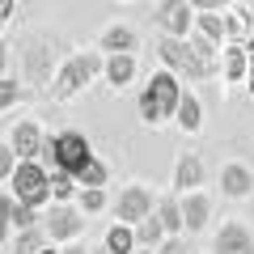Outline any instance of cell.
Segmentation results:
<instances>
[{
  "label": "cell",
  "instance_id": "4316f807",
  "mask_svg": "<svg viewBox=\"0 0 254 254\" xmlns=\"http://www.w3.org/2000/svg\"><path fill=\"white\" fill-rule=\"evenodd\" d=\"M106 178H110V170L98 161V157H93V161L85 165L81 174H76V182H81V187H106Z\"/></svg>",
  "mask_w": 254,
  "mask_h": 254
},
{
  "label": "cell",
  "instance_id": "d6a6232c",
  "mask_svg": "<svg viewBox=\"0 0 254 254\" xmlns=\"http://www.w3.org/2000/svg\"><path fill=\"white\" fill-rule=\"evenodd\" d=\"M13 9H17V0H0V26L13 17Z\"/></svg>",
  "mask_w": 254,
  "mask_h": 254
},
{
  "label": "cell",
  "instance_id": "603a6c76",
  "mask_svg": "<svg viewBox=\"0 0 254 254\" xmlns=\"http://www.w3.org/2000/svg\"><path fill=\"white\" fill-rule=\"evenodd\" d=\"M9 220H13V233H17V229H34V225H43V216H38V208H30V203H21L17 195H13Z\"/></svg>",
  "mask_w": 254,
  "mask_h": 254
},
{
  "label": "cell",
  "instance_id": "52a82bcc",
  "mask_svg": "<svg viewBox=\"0 0 254 254\" xmlns=\"http://www.w3.org/2000/svg\"><path fill=\"white\" fill-rule=\"evenodd\" d=\"M153 21L165 30V34L187 38L190 30H195V4H190V0H161V4L153 9Z\"/></svg>",
  "mask_w": 254,
  "mask_h": 254
},
{
  "label": "cell",
  "instance_id": "7402d4cb",
  "mask_svg": "<svg viewBox=\"0 0 254 254\" xmlns=\"http://www.w3.org/2000/svg\"><path fill=\"white\" fill-rule=\"evenodd\" d=\"M47 242H51V237H47V229H43V225H34V229H17V242H13V254H38Z\"/></svg>",
  "mask_w": 254,
  "mask_h": 254
},
{
  "label": "cell",
  "instance_id": "83f0119b",
  "mask_svg": "<svg viewBox=\"0 0 254 254\" xmlns=\"http://www.w3.org/2000/svg\"><path fill=\"white\" fill-rule=\"evenodd\" d=\"M17 161H21V157H17V148H13V144H0V182H9V178H13Z\"/></svg>",
  "mask_w": 254,
  "mask_h": 254
},
{
  "label": "cell",
  "instance_id": "d4e9b609",
  "mask_svg": "<svg viewBox=\"0 0 254 254\" xmlns=\"http://www.w3.org/2000/svg\"><path fill=\"white\" fill-rule=\"evenodd\" d=\"M187 43L195 47V55H199V60L216 64V55H220V43H216V38H208L203 30H190V34H187Z\"/></svg>",
  "mask_w": 254,
  "mask_h": 254
},
{
  "label": "cell",
  "instance_id": "6da1fadb",
  "mask_svg": "<svg viewBox=\"0 0 254 254\" xmlns=\"http://www.w3.org/2000/svg\"><path fill=\"white\" fill-rule=\"evenodd\" d=\"M38 161H43L51 174L64 170V174H72V178H76V174L93 161V148H89V140H85L81 131H60V136H47L43 140Z\"/></svg>",
  "mask_w": 254,
  "mask_h": 254
},
{
  "label": "cell",
  "instance_id": "d6986e66",
  "mask_svg": "<svg viewBox=\"0 0 254 254\" xmlns=\"http://www.w3.org/2000/svg\"><path fill=\"white\" fill-rule=\"evenodd\" d=\"M98 47H102L106 55H115V51H136V34H131L127 26H110V30H102Z\"/></svg>",
  "mask_w": 254,
  "mask_h": 254
},
{
  "label": "cell",
  "instance_id": "1f68e13d",
  "mask_svg": "<svg viewBox=\"0 0 254 254\" xmlns=\"http://www.w3.org/2000/svg\"><path fill=\"white\" fill-rule=\"evenodd\" d=\"M190 4H195V13H208V9H225V4H229V0H190Z\"/></svg>",
  "mask_w": 254,
  "mask_h": 254
},
{
  "label": "cell",
  "instance_id": "2e32d148",
  "mask_svg": "<svg viewBox=\"0 0 254 254\" xmlns=\"http://www.w3.org/2000/svg\"><path fill=\"white\" fill-rule=\"evenodd\" d=\"M199 182H203V165H199V157H195V153H182L178 165H174V187H178V195H182V190H195Z\"/></svg>",
  "mask_w": 254,
  "mask_h": 254
},
{
  "label": "cell",
  "instance_id": "5b68a950",
  "mask_svg": "<svg viewBox=\"0 0 254 254\" xmlns=\"http://www.w3.org/2000/svg\"><path fill=\"white\" fill-rule=\"evenodd\" d=\"M153 51H157V60H161L165 68H174L178 76L199 81V76H208V72H212V64H208V60H199V55H195V47H190L187 38H178V34H165L161 43L153 47Z\"/></svg>",
  "mask_w": 254,
  "mask_h": 254
},
{
  "label": "cell",
  "instance_id": "4fadbf2b",
  "mask_svg": "<svg viewBox=\"0 0 254 254\" xmlns=\"http://www.w3.org/2000/svg\"><path fill=\"white\" fill-rule=\"evenodd\" d=\"M174 119H178V127L187 131V136H195L203 127V106H199V98L190 89H182V98H178V110H174Z\"/></svg>",
  "mask_w": 254,
  "mask_h": 254
},
{
  "label": "cell",
  "instance_id": "8fae6325",
  "mask_svg": "<svg viewBox=\"0 0 254 254\" xmlns=\"http://www.w3.org/2000/svg\"><path fill=\"white\" fill-rule=\"evenodd\" d=\"M178 199H182V220H187V233H199V229L208 225V216H212V199L203 195L199 187H195V190H182Z\"/></svg>",
  "mask_w": 254,
  "mask_h": 254
},
{
  "label": "cell",
  "instance_id": "836d02e7",
  "mask_svg": "<svg viewBox=\"0 0 254 254\" xmlns=\"http://www.w3.org/2000/svg\"><path fill=\"white\" fill-rule=\"evenodd\" d=\"M4 72H9V47L0 43V76H4Z\"/></svg>",
  "mask_w": 254,
  "mask_h": 254
},
{
  "label": "cell",
  "instance_id": "cb8c5ba5",
  "mask_svg": "<svg viewBox=\"0 0 254 254\" xmlns=\"http://www.w3.org/2000/svg\"><path fill=\"white\" fill-rule=\"evenodd\" d=\"M76 190H81V182H76L72 174H64V170H55V174H51V199L68 203V199L76 195Z\"/></svg>",
  "mask_w": 254,
  "mask_h": 254
},
{
  "label": "cell",
  "instance_id": "484cf974",
  "mask_svg": "<svg viewBox=\"0 0 254 254\" xmlns=\"http://www.w3.org/2000/svg\"><path fill=\"white\" fill-rule=\"evenodd\" d=\"M76 208L81 212H102L106 208V190L102 187H81L76 190Z\"/></svg>",
  "mask_w": 254,
  "mask_h": 254
},
{
  "label": "cell",
  "instance_id": "9c48e42d",
  "mask_svg": "<svg viewBox=\"0 0 254 254\" xmlns=\"http://www.w3.org/2000/svg\"><path fill=\"white\" fill-rule=\"evenodd\" d=\"M212 254H254V233L242 220H225L220 233L212 237Z\"/></svg>",
  "mask_w": 254,
  "mask_h": 254
},
{
  "label": "cell",
  "instance_id": "4dcf8cb0",
  "mask_svg": "<svg viewBox=\"0 0 254 254\" xmlns=\"http://www.w3.org/2000/svg\"><path fill=\"white\" fill-rule=\"evenodd\" d=\"M157 254H187V242H182V233H170L161 246H157Z\"/></svg>",
  "mask_w": 254,
  "mask_h": 254
},
{
  "label": "cell",
  "instance_id": "8d00e7d4",
  "mask_svg": "<svg viewBox=\"0 0 254 254\" xmlns=\"http://www.w3.org/2000/svg\"><path fill=\"white\" fill-rule=\"evenodd\" d=\"M38 254H64V250H55V246L47 242V246H43V250H38Z\"/></svg>",
  "mask_w": 254,
  "mask_h": 254
},
{
  "label": "cell",
  "instance_id": "e575fe53",
  "mask_svg": "<svg viewBox=\"0 0 254 254\" xmlns=\"http://www.w3.org/2000/svg\"><path fill=\"white\" fill-rule=\"evenodd\" d=\"M246 55H250V68H254V34L246 38Z\"/></svg>",
  "mask_w": 254,
  "mask_h": 254
},
{
  "label": "cell",
  "instance_id": "74e56055",
  "mask_svg": "<svg viewBox=\"0 0 254 254\" xmlns=\"http://www.w3.org/2000/svg\"><path fill=\"white\" fill-rule=\"evenodd\" d=\"M64 254H85V246H68V250H64Z\"/></svg>",
  "mask_w": 254,
  "mask_h": 254
},
{
  "label": "cell",
  "instance_id": "ffe728a7",
  "mask_svg": "<svg viewBox=\"0 0 254 254\" xmlns=\"http://www.w3.org/2000/svg\"><path fill=\"white\" fill-rule=\"evenodd\" d=\"M165 237H170V233H165V225H161L157 212H148L144 220H136V242H140V246H153V250H157Z\"/></svg>",
  "mask_w": 254,
  "mask_h": 254
},
{
  "label": "cell",
  "instance_id": "f546056e",
  "mask_svg": "<svg viewBox=\"0 0 254 254\" xmlns=\"http://www.w3.org/2000/svg\"><path fill=\"white\" fill-rule=\"evenodd\" d=\"M9 208H13V199H9V195H0V246H4V237L13 233V220H9Z\"/></svg>",
  "mask_w": 254,
  "mask_h": 254
},
{
  "label": "cell",
  "instance_id": "f35d334b",
  "mask_svg": "<svg viewBox=\"0 0 254 254\" xmlns=\"http://www.w3.org/2000/svg\"><path fill=\"white\" fill-rule=\"evenodd\" d=\"M250 98H254V68H250Z\"/></svg>",
  "mask_w": 254,
  "mask_h": 254
},
{
  "label": "cell",
  "instance_id": "d590c367",
  "mask_svg": "<svg viewBox=\"0 0 254 254\" xmlns=\"http://www.w3.org/2000/svg\"><path fill=\"white\" fill-rule=\"evenodd\" d=\"M131 254H157V250H153V246H136V250H131Z\"/></svg>",
  "mask_w": 254,
  "mask_h": 254
},
{
  "label": "cell",
  "instance_id": "3957f363",
  "mask_svg": "<svg viewBox=\"0 0 254 254\" xmlns=\"http://www.w3.org/2000/svg\"><path fill=\"white\" fill-rule=\"evenodd\" d=\"M98 72H106V55H102V51H81V55H72V60H64L60 72L51 76V98L55 102L76 98Z\"/></svg>",
  "mask_w": 254,
  "mask_h": 254
},
{
  "label": "cell",
  "instance_id": "8992f818",
  "mask_svg": "<svg viewBox=\"0 0 254 254\" xmlns=\"http://www.w3.org/2000/svg\"><path fill=\"white\" fill-rule=\"evenodd\" d=\"M43 229L51 242H72V237L85 233V212L81 208H68V203L51 199V212L43 216Z\"/></svg>",
  "mask_w": 254,
  "mask_h": 254
},
{
  "label": "cell",
  "instance_id": "ab89813d",
  "mask_svg": "<svg viewBox=\"0 0 254 254\" xmlns=\"http://www.w3.org/2000/svg\"><path fill=\"white\" fill-rule=\"evenodd\" d=\"M93 254H115V250H106V246H102V250H93Z\"/></svg>",
  "mask_w": 254,
  "mask_h": 254
},
{
  "label": "cell",
  "instance_id": "60d3db41",
  "mask_svg": "<svg viewBox=\"0 0 254 254\" xmlns=\"http://www.w3.org/2000/svg\"><path fill=\"white\" fill-rule=\"evenodd\" d=\"M0 254H4V250H0Z\"/></svg>",
  "mask_w": 254,
  "mask_h": 254
},
{
  "label": "cell",
  "instance_id": "44dd1931",
  "mask_svg": "<svg viewBox=\"0 0 254 254\" xmlns=\"http://www.w3.org/2000/svg\"><path fill=\"white\" fill-rule=\"evenodd\" d=\"M195 30H203L208 38H216L220 47L229 43V26H225V17H220L216 9H208V13H195Z\"/></svg>",
  "mask_w": 254,
  "mask_h": 254
},
{
  "label": "cell",
  "instance_id": "ac0fdd59",
  "mask_svg": "<svg viewBox=\"0 0 254 254\" xmlns=\"http://www.w3.org/2000/svg\"><path fill=\"white\" fill-rule=\"evenodd\" d=\"M102 246H106V250H115V254H131V250H136V225H127V220H119V225H110L106 229V242H102Z\"/></svg>",
  "mask_w": 254,
  "mask_h": 254
},
{
  "label": "cell",
  "instance_id": "7a4b0ae2",
  "mask_svg": "<svg viewBox=\"0 0 254 254\" xmlns=\"http://www.w3.org/2000/svg\"><path fill=\"white\" fill-rule=\"evenodd\" d=\"M178 98H182V85H178V72L174 68H161V72L148 76L144 93H140V119L148 127L165 123V119L178 110Z\"/></svg>",
  "mask_w": 254,
  "mask_h": 254
},
{
  "label": "cell",
  "instance_id": "f1b7e54d",
  "mask_svg": "<svg viewBox=\"0 0 254 254\" xmlns=\"http://www.w3.org/2000/svg\"><path fill=\"white\" fill-rule=\"evenodd\" d=\"M17 98H21V85L9 81V76H0V110H9Z\"/></svg>",
  "mask_w": 254,
  "mask_h": 254
},
{
  "label": "cell",
  "instance_id": "9a60e30c",
  "mask_svg": "<svg viewBox=\"0 0 254 254\" xmlns=\"http://www.w3.org/2000/svg\"><path fill=\"white\" fill-rule=\"evenodd\" d=\"M131 76H136V55H131V51H115V55H106V81L115 85V89L131 85Z\"/></svg>",
  "mask_w": 254,
  "mask_h": 254
},
{
  "label": "cell",
  "instance_id": "30bf717a",
  "mask_svg": "<svg viewBox=\"0 0 254 254\" xmlns=\"http://www.w3.org/2000/svg\"><path fill=\"white\" fill-rule=\"evenodd\" d=\"M220 190H225L229 199H246V195L254 190V170H250V165H242V161L220 165Z\"/></svg>",
  "mask_w": 254,
  "mask_h": 254
},
{
  "label": "cell",
  "instance_id": "7c38bea8",
  "mask_svg": "<svg viewBox=\"0 0 254 254\" xmlns=\"http://www.w3.org/2000/svg\"><path fill=\"white\" fill-rule=\"evenodd\" d=\"M43 127H38V123H17V127H13V136H9V144L13 148H17V157H21V161H30V157H38V153H43Z\"/></svg>",
  "mask_w": 254,
  "mask_h": 254
},
{
  "label": "cell",
  "instance_id": "277c9868",
  "mask_svg": "<svg viewBox=\"0 0 254 254\" xmlns=\"http://www.w3.org/2000/svg\"><path fill=\"white\" fill-rule=\"evenodd\" d=\"M9 187H13V195H17L21 203H30V208H47V203H51V170H47L38 157L17 161Z\"/></svg>",
  "mask_w": 254,
  "mask_h": 254
},
{
  "label": "cell",
  "instance_id": "ba28073f",
  "mask_svg": "<svg viewBox=\"0 0 254 254\" xmlns=\"http://www.w3.org/2000/svg\"><path fill=\"white\" fill-rule=\"evenodd\" d=\"M153 208H157V203H153V190L136 182V187H123V195H119V203H115V216L127 220V225H136V220H144Z\"/></svg>",
  "mask_w": 254,
  "mask_h": 254
},
{
  "label": "cell",
  "instance_id": "5bb4252c",
  "mask_svg": "<svg viewBox=\"0 0 254 254\" xmlns=\"http://www.w3.org/2000/svg\"><path fill=\"white\" fill-rule=\"evenodd\" d=\"M225 64H220V72L225 81H246L250 76V55H246V43H225Z\"/></svg>",
  "mask_w": 254,
  "mask_h": 254
},
{
  "label": "cell",
  "instance_id": "e0dca14e",
  "mask_svg": "<svg viewBox=\"0 0 254 254\" xmlns=\"http://www.w3.org/2000/svg\"><path fill=\"white\" fill-rule=\"evenodd\" d=\"M157 216H161L165 233H187V220H182V199L178 195H165V199H157Z\"/></svg>",
  "mask_w": 254,
  "mask_h": 254
}]
</instances>
